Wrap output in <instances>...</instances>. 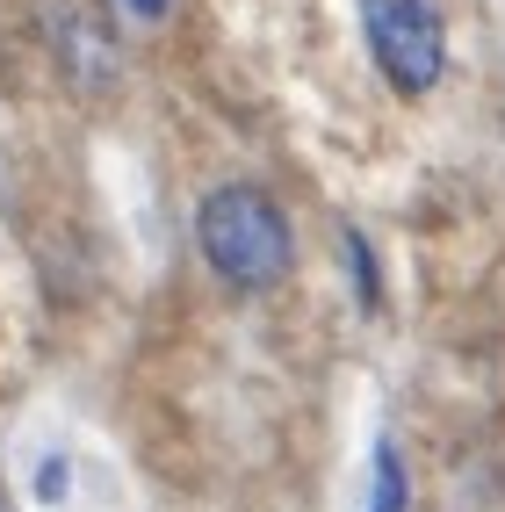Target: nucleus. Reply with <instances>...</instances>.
<instances>
[{"mask_svg":"<svg viewBox=\"0 0 505 512\" xmlns=\"http://www.w3.org/2000/svg\"><path fill=\"white\" fill-rule=\"evenodd\" d=\"M195 238H202V260H210L231 289H275L289 275V260H296L289 217L275 210V195H260L246 181H231V188H217L202 202Z\"/></svg>","mask_w":505,"mask_h":512,"instance_id":"nucleus-1","label":"nucleus"},{"mask_svg":"<svg viewBox=\"0 0 505 512\" xmlns=\"http://www.w3.org/2000/svg\"><path fill=\"white\" fill-rule=\"evenodd\" d=\"M361 29H368V51H376L383 80L397 94H433L448 73V29L433 15V0H361Z\"/></svg>","mask_w":505,"mask_h":512,"instance_id":"nucleus-2","label":"nucleus"},{"mask_svg":"<svg viewBox=\"0 0 505 512\" xmlns=\"http://www.w3.org/2000/svg\"><path fill=\"white\" fill-rule=\"evenodd\" d=\"M51 37L65 51V73L80 87H109L116 80V37L101 29L94 8H51Z\"/></svg>","mask_w":505,"mask_h":512,"instance_id":"nucleus-3","label":"nucleus"},{"mask_svg":"<svg viewBox=\"0 0 505 512\" xmlns=\"http://www.w3.org/2000/svg\"><path fill=\"white\" fill-rule=\"evenodd\" d=\"M368 512H404V462L390 440L376 448V498H368Z\"/></svg>","mask_w":505,"mask_h":512,"instance_id":"nucleus-4","label":"nucleus"},{"mask_svg":"<svg viewBox=\"0 0 505 512\" xmlns=\"http://www.w3.org/2000/svg\"><path fill=\"white\" fill-rule=\"evenodd\" d=\"M347 260H354V289H361V311H376V303H383V282H376V260H368L361 231H347Z\"/></svg>","mask_w":505,"mask_h":512,"instance_id":"nucleus-5","label":"nucleus"},{"mask_svg":"<svg viewBox=\"0 0 505 512\" xmlns=\"http://www.w3.org/2000/svg\"><path fill=\"white\" fill-rule=\"evenodd\" d=\"M130 15H145V22H152V15H166V0H130Z\"/></svg>","mask_w":505,"mask_h":512,"instance_id":"nucleus-6","label":"nucleus"}]
</instances>
